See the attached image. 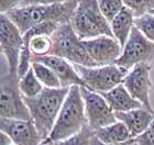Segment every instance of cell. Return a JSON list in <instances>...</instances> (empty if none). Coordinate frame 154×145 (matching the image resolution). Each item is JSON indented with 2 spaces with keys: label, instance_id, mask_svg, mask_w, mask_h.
Returning a JSON list of instances; mask_svg holds the SVG:
<instances>
[{
  "label": "cell",
  "instance_id": "obj_13",
  "mask_svg": "<svg viewBox=\"0 0 154 145\" xmlns=\"http://www.w3.org/2000/svg\"><path fill=\"white\" fill-rule=\"evenodd\" d=\"M0 130L7 133L16 145H42L44 142L32 120L1 118Z\"/></svg>",
  "mask_w": 154,
  "mask_h": 145
},
{
  "label": "cell",
  "instance_id": "obj_16",
  "mask_svg": "<svg viewBox=\"0 0 154 145\" xmlns=\"http://www.w3.org/2000/svg\"><path fill=\"white\" fill-rule=\"evenodd\" d=\"M101 95L115 112H123L143 107V104L139 100L134 99L130 95L123 84L116 86L109 91L101 92Z\"/></svg>",
  "mask_w": 154,
  "mask_h": 145
},
{
  "label": "cell",
  "instance_id": "obj_2",
  "mask_svg": "<svg viewBox=\"0 0 154 145\" xmlns=\"http://www.w3.org/2000/svg\"><path fill=\"white\" fill-rule=\"evenodd\" d=\"M69 87L46 88L33 98H24V102L30 111L31 120L38 133L46 140L57 119Z\"/></svg>",
  "mask_w": 154,
  "mask_h": 145
},
{
  "label": "cell",
  "instance_id": "obj_29",
  "mask_svg": "<svg viewBox=\"0 0 154 145\" xmlns=\"http://www.w3.org/2000/svg\"><path fill=\"white\" fill-rule=\"evenodd\" d=\"M12 144H14L12 139L7 133L1 131V133H0V145H12Z\"/></svg>",
  "mask_w": 154,
  "mask_h": 145
},
{
  "label": "cell",
  "instance_id": "obj_1",
  "mask_svg": "<svg viewBox=\"0 0 154 145\" xmlns=\"http://www.w3.org/2000/svg\"><path fill=\"white\" fill-rule=\"evenodd\" d=\"M79 0H72L62 3H35L18 7L6 14L16 24L22 34L31 28L44 22L58 24L71 22V19Z\"/></svg>",
  "mask_w": 154,
  "mask_h": 145
},
{
  "label": "cell",
  "instance_id": "obj_4",
  "mask_svg": "<svg viewBox=\"0 0 154 145\" xmlns=\"http://www.w3.org/2000/svg\"><path fill=\"white\" fill-rule=\"evenodd\" d=\"M71 24L82 40L101 35L113 36L110 22L101 12L98 0H79L71 19Z\"/></svg>",
  "mask_w": 154,
  "mask_h": 145
},
{
  "label": "cell",
  "instance_id": "obj_20",
  "mask_svg": "<svg viewBox=\"0 0 154 145\" xmlns=\"http://www.w3.org/2000/svg\"><path fill=\"white\" fill-rule=\"evenodd\" d=\"M31 67L34 71V74L38 79L42 83V85L46 88H61L62 84L58 77L54 71L46 65L38 63V62H32Z\"/></svg>",
  "mask_w": 154,
  "mask_h": 145
},
{
  "label": "cell",
  "instance_id": "obj_27",
  "mask_svg": "<svg viewBox=\"0 0 154 145\" xmlns=\"http://www.w3.org/2000/svg\"><path fill=\"white\" fill-rule=\"evenodd\" d=\"M134 143V139H131L129 141H125V142L122 143H105L103 141H100L96 135L95 133H93V135L90 137V145H133Z\"/></svg>",
  "mask_w": 154,
  "mask_h": 145
},
{
  "label": "cell",
  "instance_id": "obj_5",
  "mask_svg": "<svg viewBox=\"0 0 154 145\" xmlns=\"http://www.w3.org/2000/svg\"><path fill=\"white\" fill-rule=\"evenodd\" d=\"M51 36L53 48L50 55L63 57L72 64L96 67V63L89 56L84 45V41L77 35L71 22L60 24Z\"/></svg>",
  "mask_w": 154,
  "mask_h": 145
},
{
  "label": "cell",
  "instance_id": "obj_21",
  "mask_svg": "<svg viewBox=\"0 0 154 145\" xmlns=\"http://www.w3.org/2000/svg\"><path fill=\"white\" fill-rule=\"evenodd\" d=\"M93 133L94 131L87 124L80 132L68 139L61 141H44V143L46 145H90V137Z\"/></svg>",
  "mask_w": 154,
  "mask_h": 145
},
{
  "label": "cell",
  "instance_id": "obj_15",
  "mask_svg": "<svg viewBox=\"0 0 154 145\" xmlns=\"http://www.w3.org/2000/svg\"><path fill=\"white\" fill-rule=\"evenodd\" d=\"M115 114L118 121L125 123L133 139L144 132L154 118V112L149 111L144 107L123 112H115Z\"/></svg>",
  "mask_w": 154,
  "mask_h": 145
},
{
  "label": "cell",
  "instance_id": "obj_7",
  "mask_svg": "<svg viewBox=\"0 0 154 145\" xmlns=\"http://www.w3.org/2000/svg\"><path fill=\"white\" fill-rule=\"evenodd\" d=\"M18 73L1 76V94H0V114L1 118L31 120V114L26 107L19 88Z\"/></svg>",
  "mask_w": 154,
  "mask_h": 145
},
{
  "label": "cell",
  "instance_id": "obj_6",
  "mask_svg": "<svg viewBox=\"0 0 154 145\" xmlns=\"http://www.w3.org/2000/svg\"><path fill=\"white\" fill-rule=\"evenodd\" d=\"M73 65L83 79L85 87L99 94L111 90L116 86L122 84L123 78L129 71L117 64L96 66V67H87L77 64Z\"/></svg>",
  "mask_w": 154,
  "mask_h": 145
},
{
  "label": "cell",
  "instance_id": "obj_24",
  "mask_svg": "<svg viewBox=\"0 0 154 145\" xmlns=\"http://www.w3.org/2000/svg\"><path fill=\"white\" fill-rule=\"evenodd\" d=\"M134 26L148 38L150 41L154 42V16L146 13L144 16L135 18Z\"/></svg>",
  "mask_w": 154,
  "mask_h": 145
},
{
  "label": "cell",
  "instance_id": "obj_12",
  "mask_svg": "<svg viewBox=\"0 0 154 145\" xmlns=\"http://www.w3.org/2000/svg\"><path fill=\"white\" fill-rule=\"evenodd\" d=\"M83 41L96 66L115 64L122 53V45L113 36L101 35Z\"/></svg>",
  "mask_w": 154,
  "mask_h": 145
},
{
  "label": "cell",
  "instance_id": "obj_18",
  "mask_svg": "<svg viewBox=\"0 0 154 145\" xmlns=\"http://www.w3.org/2000/svg\"><path fill=\"white\" fill-rule=\"evenodd\" d=\"M94 133L105 143H122L133 139L128 128L121 121H116L109 125L94 131Z\"/></svg>",
  "mask_w": 154,
  "mask_h": 145
},
{
  "label": "cell",
  "instance_id": "obj_3",
  "mask_svg": "<svg viewBox=\"0 0 154 145\" xmlns=\"http://www.w3.org/2000/svg\"><path fill=\"white\" fill-rule=\"evenodd\" d=\"M87 125L85 104L80 86L74 85L69 87L61 111L50 135L44 141H61L75 135Z\"/></svg>",
  "mask_w": 154,
  "mask_h": 145
},
{
  "label": "cell",
  "instance_id": "obj_25",
  "mask_svg": "<svg viewBox=\"0 0 154 145\" xmlns=\"http://www.w3.org/2000/svg\"><path fill=\"white\" fill-rule=\"evenodd\" d=\"M134 142L138 145H154V118L144 132L134 137Z\"/></svg>",
  "mask_w": 154,
  "mask_h": 145
},
{
  "label": "cell",
  "instance_id": "obj_11",
  "mask_svg": "<svg viewBox=\"0 0 154 145\" xmlns=\"http://www.w3.org/2000/svg\"><path fill=\"white\" fill-rule=\"evenodd\" d=\"M150 73V63L137 64L128 71V74L125 75V77L122 80V84L134 99L139 100L149 111L154 112L150 102V90L152 87Z\"/></svg>",
  "mask_w": 154,
  "mask_h": 145
},
{
  "label": "cell",
  "instance_id": "obj_30",
  "mask_svg": "<svg viewBox=\"0 0 154 145\" xmlns=\"http://www.w3.org/2000/svg\"><path fill=\"white\" fill-rule=\"evenodd\" d=\"M149 13H151V14H153V16H154V9H153V10H151V11H150Z\"/></svg>",
  "mask_w": 154,
  "mask_h": 145
},
{
  "label": "cell",
  "instance_id": "obj_28",
  "mask_svg": "<svg viewBox=\"0 0 154 145\" xmlns=\"http://www.w3.org/2000/svg\"><path fill=\"white\" fill-rule=\"evenodd\" d=\"M67 1H72V0H23L22 3H21V6L35 5V3H42V5H48V3H62V2H67Z\"/></svg>",
  "mask_w": 154,
  "mask_h": 145
},
{
  "label": "cell",
  "instance_id": "obj_31",
  "mask_svg": "<svg viewBox=\"0 0 154 145\" xmlns=\"http://www.w3.org/2000/svg\"><path fill=\"white\" fill-rule=\"evenodd\" d=\"M133 145H138V144H137V143L134 142V143H133Z\"/></svg>",
  "mask_w": 154,
  "mask_h": 145
},
{
  "label": "cell",
  "instance_id": "obj_9",
  "mask_svg": "<svg viewBox=\"0 0 154 145\" xmlns=\"http://www.w3.org/2000/svg\"><path fill=\"white\" fill-rule=\"evenodd\" d=\"M0 44L8 64V71L11 74L18 73L23 46V34L6 13H1L0 17Z\"/></svg>",
  "mask_w": 154,
  "mask_h": 145
},
{
  "label": "cell",
  "instance_id": "obj_32",
  "mask_svg": "<svg viewBox=\"0 0 154 145\" xmlns=\"http://www.w3.org/2000/svg\"><path fill=\"white\" fill-rule=\"evenodd\" d=\"M14 145H16V144H14Z\"/></svg>",
  "mask_w": 154,
  "mask_h": 145
},
{
  "label": "cell",
  "instance_id": "obj_26",
  "mask_svg": "<svg viewBox=\"0 0 154 145\" xmlns=\"http://www.w3.org/2000/svg\"><path fill=\"white\" fill-rule=\"evenodd\" d=\"M23 0H0L1 13H7L21 6Z\"/></svg>",
  "mask_w": 154,
  "mask_h": 145
},
{
  "label": "cell",
  "instance_id": "obj_17",
  "mask_svg": "<svg viewBox=\"0 0 154 145\" xmlns=\"http://www.w3.org/2000/svg\"><path fill=\"white\" fill-rule=\"evenodd\" d=\"M134 20L135 17L130 9L127 7H123L122 10L110 21V26L111 31L116 39L118 40L123 47L125 42L128 41L130 33H131L133 26H134Z\"/></svg>",
  "mask_w": 154,
  "mask_h": 145
},
{
  "label": "cell",
  "instance_id": "obj_23",
  "mask_svg": "<svg viewBox=\"0 0 154 145\" xmlns=\"http://www.w3.org/2000/svg\"><path fill=\"white\" fill-rule=\"evenodd\" d=\"M98 5L103 14L109 22L125 7L122 0H98Z\"/></svg>",
  "mask_w": 154,
  "mask_h": 145
},
{
  "label": "cell",
  "instance_id": "obj_10",
  "mask_svg": "<svg viewBox=\"0 0 154 145\" xmlns=\"http://www.w3.org/2000/svg\"><path fill=\"white\" fill-rule=\"evenodd\" d=\"M80 92L85 104L87 124L93 131L99 130L118 121L113 111L103 95L80 86Z\"/></svg>",
  "mask_w": 154,
  "mask_h": 145
},
{
  "label": "cell",
  "instance_id": "obj_14",
  "mask_svg": "<svg viewBox=\"0 0 154 145\" xmlns=\"http://www.w3.org/2000/svg\"><path fill=\"white\" fill-rule=\"evenodd\" d=\"M32 62H38L46 65L54 71L62 84V87H71L78 85L85 87L83 79L79 76L78 71L71 62L56 55H45V56H34Z\"/></svg>",
  "mask_w": 154,
  "mask_h": 145
},
{
  "label": "cell",
  "instance_id": "obj_22",
  "mask_svg": "<svg viewBox=\"0 0 154 145\" xmlns=\"http://www.w3.org/2000/svg\"><path fill=\"white\" fill-rule=\"evenodd\" d=\"M125 7L130 9L135 18L142 17L154 9V0H122Z\"/></svg>",
  "mask_w": 154,
  "mask_h": 145
},
{
  "label": "cell",
  "instance_id": "obj_8",
  "mask_svg": "<svg viewBox=\"0 0 154 145\" xmlns=\"http://www.w3.org/2000/svg\"><path fill=\"white\" fill-rule=\"evenodd\" d=\"M154 59V42L150 41L137 26H133L128 41L122 47L120 57L116 61L120 67L130 71L140 63H151Z\"/></svg>",
  "mask_w": 154,
  "mask_h": 145
},
{
  "label": "cell",
  "instance_id": "obj_19",
  "mask_svg": "<svg viewBox=\"0 0 154 145\" xmlns=\"http://www.w3.org/2000/svg\"><path fill=\"white\" fill-rule=\"evenodd\" d=\"M19 88L24 98H33L44 89V86L35 76L33 68L30 67L29 71L22 77H20Z\"/></svg>",
  "mask_w": 154,
  "mask_h": 145
}]
</instances>
